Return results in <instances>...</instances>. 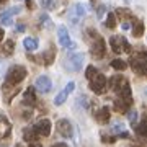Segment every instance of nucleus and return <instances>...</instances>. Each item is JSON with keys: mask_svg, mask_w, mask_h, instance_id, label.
I'll use <instances>...</instances> for the list:
<instances>
[{"mask_svg": "<svg viewBox=\"0 0 147 147\" xmlns=\"http://www.w3.org/2000/svg\"><path fill=\"white\" fill-rule=\"evenodd\" d=\"M110 87L116 92V95H119V98H124V100H132L129 82H127V79H124L123 75H115V77H111Z\"/></svg>", "mask_w": 147, "mask_h": 147, "instance_id": "nucleus-1", "label": "nucleus"}, {"mask_svg": "<svg viewBox=\"0 0 147 147\" xmlns=\"http://www.w3.org/2000/svg\"><path fill=\"white\" fill-rule=\"evenodd\" d=\"M26 69L23 67V65H13V67L8 69V72L5 75V85L7 88H10V87H16V85L23 82L25 77H26Z\"/></svg>", "mask_w": 147, "mask_h": 147, "instance_id": "nucleus-2", "label": "nucleus"}, {"mask_svg": "<svg viewBox=\"0 0 147 147\" xmlns=\"http://www.w3.org/2000/svg\"><path fill=\"white\" fill-rule=\"evenodd\" d=\"M85 15H87V7L84 5V3H75V5L69 10V21H70V25H74V26H77L80 21L85 18Z\"/></svg>", "mask_w": 147, "mask_h": 147, "instance_id": "nucleus-3", "label": "nucleus"}, {"mask_svg": "<svg viewBox=\"0 0 147 147\" xmlns=\"http://www.w3.org/2000/svg\"><path fill=\"white\" fill-rule=\"evenodd\" d=\"M84 61H85V56L80 54V53H77V54L69 56V57L65 59L64 65H65V69L70 70V72H79L80 69H82V65H84Z\"/></svg>", "mask_w": 147, "mask_h": 147, "instance_id": "nucleus-4", "label": "nucleus"}, {"mask_svg": "<svg viewBox=\"0 0 147 147\" xmlns=\"http://www.w3.org/2000/svg\"><path fill=\"white\" fill-rule=\"evenodd\" d=\"M106 87H108V80H106V77L103 74H96L93 79H92V82H90V90L95 92L96 95L105 93Z\"/></svg>", "mask_w": 147, "mask_h": 147, "instance_id": "nucleus-5", "label": "nucleus"}, {"mask_svg": "<svg viewBox=\"0 0 147 147\" xmlns=\"http://www.w3.org/2000/svg\"><path fill=\"white\" fill-rule=\"evenodd\" d=\"M90 53H92V56H93L95 59H103L105 57L106 42L101 36H98V34L95 36V41H93V44H92V47H90Z\"/></svg>", "mask_w": 147, "mask_h": 147, "instance_id": "nucleus-6", "label": "nucleus"}, {"mask_svg": "<svg viewBox=\"0 0 147 147\" xmlns=\"http://www.w3.org/2000/svg\"><path fill=\"white\" fill-rule=\"evenodd\" d=\"M131 67L132 70H136L139 75H146V53H136L131 57Z\"/></svg>", "mask_w": 147, "mask_h": 147, "instance_id": "nucleus-7", "label": "nucleus"}, {"mask_svg": "<svg viewBox=\"0 0 147 147\" xmlns=\"http://www.w3.org/2000/svg\"><path fill=\"white\" fill-rule=\"evenodd\" d=\"M51 121L49 119H39L36 121V124L33 126V131H34V134L36 136H41V137H47V136H51Z\"/></svg>", "mask_w": 147, "mask_h": 147, "instance_id": "nucleus-8", "label": "nucleus"}, {"mask_svg": "<svg viewBox=\"0 0 147 147\" xmlns=\"http://www.w3.org/2000/svg\"><path fill=\"white\" fill-rule=\"evenodd\" d=\"M57 39L59 42H61V46L65 47V49H72V47H75V44L72 42V39H70V36H69V31L65 26H61L57 28Z\"/></svg>", "mask_w": 147, "mask_h": 147, "instance_id": "nucleus-9", "label": "nucleus"}, {"mask_svg": "<svg viewBox=\"0 0 147 147\" xmlns=\"http://www.w3.org/2000/svg\"><path fill=\"white\" fill-rule=\"evenodd\" d=\"M31 59L36 61V62H39V64H44V65H51V64L54 62V59H56V47L51 46L47 51H44L39 57H31Z\"/></svg>", "mask_w": 147, "mask_h": 147, "instance_id": "nucleus-10", "label": "nucleus"}, {"mask_svg": "<svg viewBox=\"0 0 147 147\" xmlns=\"http://www.w3.org/2000/svg\"><path fill=\"white\" fill-rule=\"evenodd\" d=\"M56 131H57L61 136H64V137H70L72 136V132H74V127H72V124H70V121L59 119L57 124H56Z\"/></svg>", "mask_w": 147, "mask_h": 147, "instance_id": "nucleus-11", "label": "nucleus"}, {"mask_svg": "<svg viewBox=\"0 0 147 147\" xmlns=\"http://www.w3.org/2000/svg\"><path fill=\"white\" fill-rule=\"evenodd\" d=\"M20 11H21L20 7H13V8H10V10L0 13V23H2L3 26H10L11 23H13V15L20 13Z\"/></svg>", "mask_w": 147, "mask_h": 147, "instance_id": "nucleus-12", "label": "nucleus"}, {"mask_svg": "<svg viewBox=\"0 0 147 147\" xmlns=\"http://www.w3.org/2000/svg\"><path fill=\"white\" fill-rule=\"evenodd\" d=\"M34 87H36L41 93H47V92H51V87H53V82H51V79L47 77V75H39L36 79V84H34Z\"/></svg>", "mask_w": 147, "mask_h": 147, "instance_id": "nucleus-13", "label": "nucleus"}, {"mask_svg": "<svg viewBox=\"0 0 147 147\" xmlns=\"http://www.w3.org/2000/svg\"><path fill=\"white\" fill-rule=\"evenodd\" d=\"M95 118H96V121L100 124H106L110 121V110H108V106H101L100 110L95 113Z\"/></svg>", "mask_w": 147, "mask_h": 147, "instance_id": "nucleus-14", "label": "nucleus"}, {"mask_svg": "<svg viewBox=\"0 0 147 147\" xmlns=\"http://www.w3.org/2000/svg\"><path fill=\"white\" fill-rule=\"evenodd\" d=\"M132 100H124V98H118L115 100V110L118 113H127V108H131Z\"/></svg>", "mask_w": 147, "mask_h": 147, "instance_id": "nucleus-15", "label": "nucleus"}, {"mask_svg": "<svg viewBox=\"0 0 147 147\" xmlns=\"http://www.w3.org/2000/svg\"><path fill=\"white\" fill-rule=\"evenodd\" d=\"M11 132V124L7 118H0V139L8 137Z\"/></svg>", "mask_w": 147, "mask_h": 147, "instance_id": "nucleus-16", "label": "nucleus"}, {"mask_svg": "<svg viewBox=\"0 0 147 147\" xmlns=\"http://www.w3.org/2000/svg\"><path fill=\"white\" fill-rule=\"evenodd\" d=\"M110 46L113 49V53L121 54L123 53V36H111L110 38Z\"/></svg>", "mask_w": 147, "mask_h": 147, "instance_id": "nucleus-17", "label": "nucleus"}, {"mask_svg": "<svg viewBox=\"0 0 147 147\" xmlns=\"http://www.w3.org/2000/svg\"><path fill=\"white\" fill-rule=\"evenodd\" d=\"M13 51H15V42L11 41V39H7V41L3 42V46L0 47V56L8 57V56L13 54Z\"/></svg>", "mask_w": 147, "mask_h": 147, "instance_id": "nucleus-18", "label": "nucleus"}, {"mask_svg": "<svg viewBox=\"0 0 147 147\" xmlns=\"http://www.w3.org/2000/svg\"><path fill=\"white\" fill-rule=\"evenodd\" d=\"M23 101L26 105H34L36 103V92H34V87H28L23 93Z\"/></svg>", "mask_w": 147, "mask_h": 147, "instance_id": "nucleus-19", "label": "nucleus"}, {"mask_svg": "<svg viewBox=\"0 0 147 147\" xmlns=\"http://www.w3.org/2000/svg\"><path fill=\"white\" fill-rule=\"evenodd\" d=\"M23 46H25V49H26L28 53H33V51H36L38 46H39V42H38L36 38H31V36H28L23 39Z\"/></svg>", "mask_w": 147, "mask_h": 147, "instance_id": "nucleus-20", "label": "nucleus"}, {"mask_svg": "<svg viewBox=\"0 0 147 147\" xmlns=\"http://www.w3.org/2000/svg\"><path fill=\"white\" fill-rule=\"evenodd\" d=\"M23 139L26 142H36V134H34V131H33V127H25L23 129Z\"/></svg>", "mask_w": 147, "mask_h": 147, "instance_id": "nucleus-21", "label": "nucleus"}, {"mask_svg": "<svg viewBox=\"0 0 147 147\" xmlns=\"http://www.w3.org/2000/svg\"><path fill=\"white\" fill-rule=\"evenodd\" d=\"M39 2H41V7L46 10H56L59 5L57 0H39Z\"/></svg>", "mask_w": 147, "mask_h": 147, "instance_id": "nucleus-22", "label": "nucleus"}, {"mask_svg": "<svg viewBox=\"0 0 147 147\" xmlns=\"http://www.w3.org/2000/svg\"><path fill=\"white\" fill-rule=\"evenodd\" d=\"M111 67L115 69V70H126L127 69V64L126 61H121V59H115V61H111Z\"/></svg>", "mask_w": 147, "mask_h": 147, "instance_id": "nucleus-23", "label": "nucleus"}, {"mask_svg": "<svg viewBox=\"0 0 147 147\" xmlns=\"http://www.w3.org/2000/svg\"><path fill=\"white\" fill-rule=\"evenodd\" d=\"M144 23L142 21H137L136 25H134V28H132V36L134 38H141L142 34H144Z\"/></svg>", "mask_w": 147, "mask_h": 147, "instance_id": "nucleus-24", "label": "nucleus"}, {"mask_svg": "<svg viewBox=\"0 0 147 147\" xmlns=\"http://www.w3.org/2000/svg\"><path fill=\"white\" fill-rule=\"evenodd\" d=\"M105 25L110 28V30H115V28H116V15H115V13H108V15H106Z\"/></svg>", "mask_w": 147, "mask_h": 147, "instance_id": "nucleus-25", "label": "nucleus"}, {"mask_svg": "<svg viewBox=\"0 0 147 147\" xmlns=\"http://www.w3.org/2000/svg\"><path fill=\"white\" fill-rule=\"evenodd\" d=\"M115 15H119V16H123V18H132V11L127 10V8H118Z\"/></svg>", "mask_w": 147, "mask_h": 147, "instance_id": "nucleus-26", "label": "nucleus"}, {"mask_svg": "<svg viewBox=\"0 0 147 147\" xmlns=\"http://www.w3.org/2000/svg\"><path fill=\"white\" fill-rule=\"evenodd\" d=\"M146 126H147V119L144 118V119L141 121V124L136 127V131H137V134H139V136H146Z\"/></svg>", "mask_w": 147, "mask_h": 147, "instance_id": "nucleus-27", "label": "nucleus"}, {"mask_svg": "<svg viewBox=\"0 0 147 147\" xmlns=\"http://www.w3.org/2000/svg\"><path fill=\"white\" fill-rule=\"evenodd\" d=\"M96 74H98V72H96V69H95L93 65H88V67H87V70H85V77H87L88 80H92Z\"/></svg>", "mask_w": 147, "mask_h": 147, "instance_id": "nucleus-28", "label": "nucleus"}, {"mask_svg": "<svg viewBox=\"0 0 147 147\" xmlns=\"http://www.w3.org/2000/svg\"><path fill=\"white\" fill-rule=\"evenodd\" d=\"M65 98H67V93L62 90V92H61V93H57V96L54 98V103H56V105H62L64 101H65Z\"/></svg>", "mask_w": 147, "mask_h": 147, "instance_id": "nucleus-29", "label": "nucleus"}, {"mask_svg": "<svg viewBox=\"0 0 147 147\" xmlns=\"http://www.w3.org/2000/svg\"><path fill=\"white\" fill-rule=\"evenodd\" d=\"M39 21H41V25L42 26H46V28H49L53 23H51V20H49V16L46 15V13H42L41 16H39Z\"/></svg>", "mask_w": 147, "mask_h": 147, "instance_id": "nucleus-30", "label": "nucleus"}, {"mask_svg": "<svg viewBox=\"0 0 147 147\" xmlns=\"http://www.w3.org/2000/svg\"><path fill=\"white\" fill-rule=\"evenodd\" d=\"M127 118H129V121H131V124L134 126L137 121V111L136 110H129L127 111Z\"/></svg>", "mask_w": 147, "mask_h": 147, "instance_id": "nucleus-31", "label": "nucleus"}, {"mask_svg": "<svg viewBox=\"0 0 147 147\" xmlns=\"http://www.w3.org/2000/svg\"><path fill=\"white\" fill-rule=\"evenodd\" d=\"M123 51H124V53H131V44L127 42L126 38H123Z\"/></svg>", "mask_w": 147, "mask_h": 147, "instance_id": "nucleus-32", "label": "nucleus"}, {"mask_svg": "<svg viewBox=\"0 0 147 147\" xmlns=\"http://www.w3.org/2000/svg\"><path fill=\"white\" fill-rule=\"evenodd\" d=\"M74 88H75V84H74V82H69L67 85H65V88H64V92H65V93H72L74 92Z\"/></svg>", "mask_w": 147, "mask_h": 147, "instance_id": "nucleus-33", "label": "nucleus"}, {"mask_svg": "<svg viewBox=\"0 0 147 147\" xmlns=\"http://www.w3.org/2000/svg\"><path fill=\"white\" fill-rule=\"evenodd\" d=\"M3 72H5V64H3L2 61H0V79L3 77Z\"/></svg>", "mask_w": 147, "mask_h": 147, "instance_id": "nucleus-34", "label": "nucleus"}, {"mask_svg": "<svg viewBox=\"0 0 147 147\" xmlns=\"http://www.w3.org/2000/svg\"><path fill=\"white\" fill-rule=\"evenodd\" d=\"M101 141H103V142H115L116 139H115V137H101Z\"/></svg>", "mask_w": 147, "mask_h": 147, "instance_id": "nucleus-35", "label": "nucleus"}, {"mask_svg": "<svg viewBox=\"0 0 147 147\" xmlns=\"http://www.w3.org/2000/svg\"><path fill=\"white\" fill-rule=\"evenodd\" d=\"M26 7L30 8V10H33V7H34L33 5V0H26Z\"/></svg>", "mask_w": 147, "mask_h": 147, "instance_id": "nucleus-36", "label": "nucleus"}, {"mask_svg": "<svg viewBox=\"0 0 147 147\" xmlns=\"http://www.w3.org/2000/svg\"><path fill=\"white\" fill-rule=\"evenodd\" d=\"M53 147H67V144H64V142H57V144H54Z\"/></svg>", "mask_w": 147, "mask_h": 147, "instance_id": "nucleus-37", "label": "nucleus"}, {"mask_svg": "<svg viewBox=\"0 0 147 147\" xmlns=\"http://www.w3.org/2000/svg\"><path fill=\"white\" fill-rule=\"evenodd\" d=\"M16 31H25V25H18V26H16Z\"/></svg>", "mask_w": 147, "mask_h": 147, "instance_id": "nucleus-38", "label": "nucleus"}, {"mask_svg": "<svg viewBox=\"0 0 147 147\" xmlns=\"http://www.w3.org/2000/svg\"><path fill=\"white\" fill-rule=\"evenodd\" d=\"M30 147H41V144H39V142H31Z\"/></svg>", "mask_w": 147, "mask_h": 147, "instance_id": "nucleus-39", "label": "nucleus"}, {"mask_svg": "<svg viewBox=\"0 0 147 147\" xmlns=\"http://www.w3.org/2000/svg\"><path fill=\"white\" fill-rule=\"evenodd\" d=\"M103 11H105V7H100V8H98V15H103Z\"/></svg>", "mask_w": 147, "mask_h": 147, "instance_id": "nucleus-40", "label": "nucleus"}, {"mask_svg": "<svg viewBox=\"0 0 147 147\" xmlns=\"http://www.w3.org/2000/svg\"><path fill=\"white\" fill-rule=\"evenodd\" d=\"M3 34H5V33H3V30H2V28H0V42L3 41Z\"/></svg>", "mask_w": 147, "mask_h": 147, "instance_id": "nucleus-41", "label": "nucleus"}, {"mask_svg": "<svg viewBox=\"0 0 147 147\" xmlns=\"http://www.w3.org/2000/svg\"><path fill=\"white\" fill-rule=\"evenodd\" d=\"M119 137H124V139H126V137H129V134H127V132L124 131V132H123V134H119Z\"/></svg>", "mask_w": 147, "mask_h": 147, "instance_id": "nucleus-42", "label": "nucleus"}, {"mask_svg": "<svg viewBox=\"0 0 147 147\" xmlns=\"http://www.w3.org/2000/svg\"><path fill=\"white\" fill-rule=\"evenodd\" d=\"M123 30H129V25L127 23H123Z\"/></svg>", "mask_w": 147, "mask_h": 147, "instance_id": "nucleus-43", "label": "nucleus"}, {"mask_svg": "<svg viewBox=\"0 0 147 147\" xmlns=\"http://www.w3.org/2000/svg\"><path fill=\"white\" fill-rule=\"evenodd\" d=\"M131 147H142V146H137V144H136V146H131Z\"/></svg>", "mask_w": 147, "mask_h": 147, "instance_id": "nucleus-44", "label": "nucleus"}, {"mask_svg": "<svg viewBox=\"0 0 147 147\" xmlns=\"http://www.w3.org/2000/svg\"><path fill=\"white\" fill-rule=\"evenodd\" d=\"M3 2H7V0H0V3H3Z\"/></svg>", "mask_w": 147, "mask_h": 147, "instance_id": "nucleus-45", "label": "nucleus"}, {"mask_svg": "<svg viewBox=\"0 0 147 147\" xmlns=\"http://www.w3.org/2000/svg\"><path fill=\"white\" fill-rule=\"evenodd\" d=\"M16 147H21V146H16Z\"/></svg>", "mask_w": 147, "mask_h": 147, "instance_id": "nucleus-46", "label": "nucleus"}, {"mask_svg": "<svg viewBox=\"0 0 147 147\" xmlns=\"http://www.w3.org/2000/svg\"><path fill=\"white\" fill-rule=\"evenodd\" d=\"M0 147H3V146H0Z\"/></svg>", "mask_w": 147, "mask_h": 147, "instance_id": "nucleus-47", "label": "nucleus"}]
</instances>
